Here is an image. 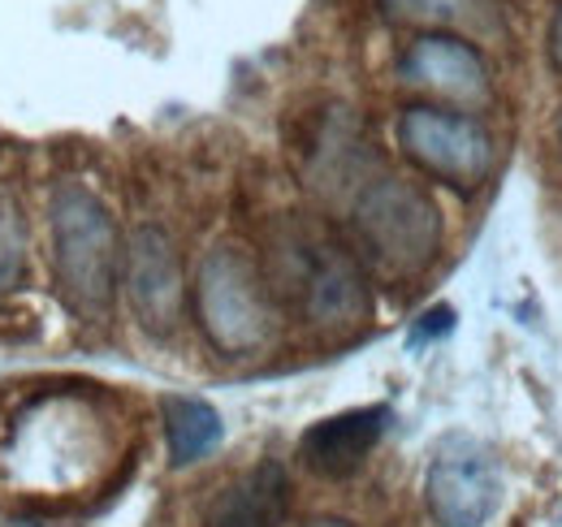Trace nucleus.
I'll list each match as a JSON object with an SVG mask.
<instances>
[{
    "mask_svg": "<svg viewBox=\"0 0 562 527\" xmlns=\"http://www.w3.org/2000/svg\"><path fill=\"white\" fill-rule=\"evenodd\" d=\"M398 74H403V82L424 87L441 100L468 104V109H481L493 96L490 69L481 61V53L468 40L441 35V31H428L420 40H412L407 53L398 57Z\"/></svg>",
    "mask_w": 562,
    "mask_h": 527,
    "instance_id": "8",
    "label": "nucleus"
},
{
    "mask_svg": "<svg viewBox=\"0 0 562 527\" xmlns=\"http://www.w3.org/2000/svg\"><path fill=\"white\" fill-rule=\"evenodd\" d=\"M559 143H562V117H559Z\"/></svg>",
    "mask_w": 562,
    "mask_h": 527,
    "instance_id": "18",
    "label": "nucleus"
},
{
    "mask_svg": "<svg viewBox=\"0 0 562 527\" xmlns=\"http://www.w3.org/2000/svg\"><path fill=\"white\" fill-rule=\"evenodd\" d=\"M9 527H78V524H66V519H13Z\"/></svg>",
    "mask_w": 562,
    "mask_h": 527,
    "instance_id": "16",
    "label": "nucleus"
},
{
    "mask_svg": "<svg viewBox=\"0 0 562 527\" xmlns=\"http://www.w3.org/2000/svg\"><path fill=\"white\" fill-rule=\"evenodd\" d=\"M160 419H165V441H169V462L173 467H191V462L209 459L225 437V424L204 397H165L160 402Z\"/></svg>",
    "mask_w": 562,
    "mask_h": 527,
    "instance_id": "11",
    "label": "nucleus"
},
{
    "mask_svg": "<svg viewBox=\"0 0 562 527\" xmlns=\"http://www.w3.org/2000/svg\"><path fill=\"white\" fill-rule=\"evenodd\" d=\"M303 527H355V524H347V519H312V524Z\"/></svg>",
    "mask_w": 562,
    "mask_h": 527,
    "instance_id": "17",
    "label": "nucleus"
},
{
    "mask_svg": "<svg viewBox=\"0 0 562 527\" xmlns=\"http://www.w3.org/2000/svg\"><path fill=\"white\" fill-rule=\"evenodd\" d=\"M450 329H454V312L450 307H428L420 316V325H416V333H412V346H424L432 337H446Z\"/></svg>",
    "mask_w": 562,
    "mask_h": 527,
    "instance_id": "14",
    "label": "nucleus"
},
{
    "mask_svg": "<svg viewBox=\"0 0 562 527\" xmlns=\"http://www.w3.org/2000/svg\"><path fill=\"white\" fill-rule=\"evenodd\" d=\"M381 13L390 22H407V26H428V31H446V26H481L490 22V4L485 0H376Z\"/></svg>",
    "mask_w": 562,
    "mask_h": 527,
    "instance_id": "12",
    "label": "nucleus"
},
{
    "mask_svg": "<svg viewBox=\"0 0 562 527\" xmlns=\"http://www.w3.org/2000/svg\"><path fill=\"white\" fill-rule=\"evenodd\" d=\"M290 506V475L281 462H260L243 480L216 493L209 527H281Z\"/></svg>",
    "mask_w": 562,
    "mask_h": 527,
    "instance_id": "10",
    "label": "nucleus"
},
{
    "mask_svg": "<svg viewBox=\"0 0 562 527\" xmlns=\"http://www.w3.org/2000/svg\"><path fill=\"white\" fill-rule=\"evenodd\" d=\"M398 143L428 178L454 191H476L481 182H490L497 160L490 131L472 113H450L432 104H416L398 117Z\"/></svg>",
    "mask_w": 562,
    "mask_h": 527,
    "instance_id": "5",
    "label": "nucleus"
},
{
    "mask_svg": "<svg viewBox=\"0 0 562 527\" xmlns=\"http://www.w3.org/2000/svg\"><path fill=\"white\" fill-rule=\"evenodd\" d=\"M550 57H554V66L562 69V4H559V13H554V22H550Z\"/></svg>",
    "mask_w": 562,
    "mask_h": 527,
    "instance_id": "15",
    "label": "nucleus"
},
{
    "mask_svg": "<svg viewBox=\"0 0 562 527\" xmlns=\"http://www.w3.org/2000/svg\"><path fill=\"white\" fill-rule=\"evenodd\" d=\"M385 428H390V406H355L342 415H329L299 437V459L325 480H342L363 467V459L385 437Z\"/></svg>",
    "mask_w": 562,
    "mask_h": 527,
    "instance_id": "9",
    "label": "nucleus"
},
{
    "mask_svg": "<svg viewBox=\"0 0 562 527\" xmlns=\"http://www.w3.org/2000/svg\"><path fill=\"white\" fill-rule=\"evenodd\" d=\"M506 475L472 437H446L424 475V506L437 527H485L502 506Z\"/></svg>",
    "mask_w": 562,
    "mask_h": 527,
    "instance_id": "6",
    "label": "nucleus"
},
{
    "mask_svg": "<svg viewBox=\"0 0 562 527\" xmlns=\"http://www.w3.org/2000/svg\"><path fill=\"white\" fill-rule=\"evenodd\" d=\"M26 268V221L9 191H0V294H9L22 281Z\"/></svg>",
    "mask_w": 562,
    "mask_h": 527,
    "instance_id": "13",
    "label": "nucleus"
},
{
    "mask_svg": "<svg viewBox=\"0 0 562 527\" xmlns=\"http://www.w3.org/2000/svg\"><path fill=\"white\" fill-rule=\"evenodd\" d=\"M351 229L359 256L381 277H416L441 251V208L407 178L363 182L351 203Z\"/></svg>",
    "mask_w": 562,
    "mask_h": 527,
    "instance_id": "2",
    "label": "nucleus"
},
{
    "mask_svg": "<svg viewBox=\"0 0 562 527\" xmlns=\"http://www.w3.org/2000/svg\"><path fill=\"white\" fill-rule=\"evenodd\" d=\"M278 281L294 294V303L307 312L312 325L325 329H351L368 321V277L342 243L312 229H290L273 251Z\"/></svg>",
    "mask_w": 562,
    "mask_h": 527,
    "instance_id": "4",
    "label": "nucleus"
},
{
    "mask_svg": "<svg viewBox=\"0 0 562 527\" xmlns=\"http://www.w3.org/2000/svg\"><path fill=\"white\" fill-rule=\"evenodd\" d=\"M122 234L109 208L82 187H57L53 195V272L61 299L78 316H109L122 285Z\"/></svg>",
    "mask_w": 562,
    "mask_h": 527,
    "instance_id": "1",
    "label": "nucleus"
},
{
    "mask_svg": "<svg viewBox=\"0 0 562 527\" xmlns=\"http://www.w3.org/2000/svg\"><path fill=\"white\" fill-rule=\"evenodd\" d=\"M122 281H126L131 312L139 316V325L147 333L169 337V333L182 325V312H187V272H182L178 243L160 225H139L131 234Z\"/></svg>",
    "mask_w": 562,
    "mask_h": 527,
    "instance_id": "7",
    "label": "nucleus"
},
{
    "mask_svg": "<svg viewBox=\"0 0 562 527\" xmlns=\"http://www.w3.org/2000/svg\"><path fill=\"white\" fill-rule=\"evenodd\" d=\"M195 316L221 355H256L273 341L278 312L265 272L238 247H212L195 277Z\"/></svg>",
    "mask_w": 562,
    "mask_h": 527,
    "instance_id": "3",
    "label": "nucleus"
}]
</instances>
